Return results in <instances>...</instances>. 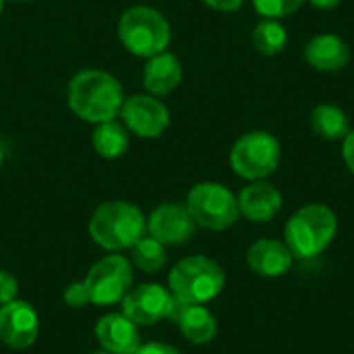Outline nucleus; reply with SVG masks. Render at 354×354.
I'll return each mask as SVG.
<instances>
[{
	"label": "nucleus",
	"instance_id": "28",
	"mask_svg": "<svg viewBox=\"0 0 354 354\" xmlns=\"http://www.w3.org/2000/svg\"><path fill=\"white\" fill-rule=\"evenodd\" d=\"M207 6L216 8V10H222V12H234L243 6L245 0H203Z\"/></svg>",
	"mask_w": 354,
	"mask_h": 354
},
{
	"label": "nucleus",
	"instance_id": "8",
	"mask_svg": "<svg viewBox=\"0 0 354 354\" xmlns=\"http://www.w3.org/2000/svg\"><path fill=\"white\" fill-rule=\"evenodd\" d=\"M85 288L89 292V303L95 307L116 305L133 286V263L131 259L112 253L95 261L85 276Z\"/></svg>",
	"mask_w": 354,
	"mask_h": 354
},
{
	"label": "nucleus",
	"instance_id": "19",
	"mask_svg": "<svg viewBox=\"0 0 354 354\" xmlns=\"http://www.w3.org/2000/svg\"><path fill=\"white\" fill-rule=\"evenodd\" d=\"M129 131L124 124H120L116 118L114 120H106L95 124L93 135H91V143L97 156L114 160L127 153L129 149Z\"/></svg>",
	"mask_w": 354,
	"mask_h": 354
},
{
	"label": "nucleus",
	"instance_id": "26",
	"mask_svg": "<svg viewBox=\"0 0 354 354\" xmlns=\"http://www.w3.org/2000/svg\"><path fill=\"white\" fill-rule=\"evenodd\" d=\"M135 354H183L178 348L164 344V342H145L137 348Z\"/></svg>",
	"mask_w": 354,
	"mask_h": 354
},
{
	"label": "nucleus",
	"instance_id": "4",
	"mask_svg": "<svg viewBox=\"0 0 354 354\" xmlns=\"http://www.w3.org/2000/svg\"><path fill=\"white\" fill-rule=\"evenodd\" d=\"M226 286L222 266L205 255H191L180 259L168 276V290L187 305H205L220 297Z\"/></svg>",
	"mask_w": 354,
	"mask_h": 354
},
{
	"label": "nucleus",
	"instance_id": "23",
	"mask_svg": "<svg viewBox=\"0 0 354 354\" xmlns=\"http://www.w3.org/2000/svg\"><path fill=\"white\" fill-rule=\"evenodd\" d=\"M305 0H253V8L263 19H284L292 12H297Z\"/></svg>",
	"mask_w": 354,
	"mask_h": 354
},
{
	"label": "nucleus",
	"instance_id": "14",
	"mask_svg": "<svg viewBox=\"0 0 354 354\" xmlns=\"http://www.w3.org/2000/svg\"><path fill=\"white\" fill-rule=\"evenodd\" d=\"M236 199H239L241 216L255 224L272 222L282 212V203H284L278 187L266 180H253L241 191Z\"/></svg>",
	"mask_w": 354,
	"mask_h": 354
},
{
	"label": "nucleus",
	"instance_id": "11",
	"mask_svg": "<svg viewBox=\"0 0 354 354\" xmlns=\"http://www.w3.org/2000/svg\"><path fill=\"white\" fill-rule=\"evenodd\" d=\"M39 334V317L25 301H10L0 307V342L15 351L35 344Z\"/></svg>",
	"mask_w": 354,
	"mask_h": 354
},
{
	"label": "nucleus",
	"instance_id": "21",
	"mask_svg": "<svg viewBox=\"0 0 354 354\" xmlns=\"http://www.w3.org/2000/svg\"><path fill=\"white\" fill-rule=\"evenodd\" d=\"M131 263L145 274H156L166 268L168 251L166 245L156 241L153 236L145 234L131 247Z\"/></svg>",
	"mask_w": 354,
	"mask_h": 354
},
{
	"label": "nucleus",
	"instance_id": "5",
	"mask_svg": "<svg viewBox=\"0 0 354 354\" xmlns=\"http://www.w3.org/2000/svg\"><path fill=\"white\" fill-rule=\"evenodd\" d=\"M118 37L131 54L151 58L166 52L172 31L168 19L160 10L139 4L122 12L118 21Z\"/></svg>",
	"mask_w": 354,
	"mask_h": 354
},
{
	"label": "nucleus",
	"instance_id": "18",
	"mask_svg": "<svg viewBox=\"0 0 354 354\" xmlns=\"http://www.w3.org/2000/svg\"><path fill=\"white\" fill-rule=\"evenodd\" d=\"M183 81V64L170 52H160L147 58L143 68V87L151 95H168Z\"/></svg>",
	"mask_w": 354,
	"mask_h": 354
},
{
	"label": "nucleus",
	"instance_id": "20",
	"mask_svg": "<svg viewBox=\"0 0 354 354\" xmlns=\"http://www.w3.org/2000/svg\"><path fill=\"white\" fill-rule=\"evenodd\" d=\"M311 129L326 141H338L348 135L351 122L342 108L334 104H319L311 112Z\"/></svg>",
	"mask_w": 354,
	"mask_h": 354
},
{
	"label": "nucleus",
	"instance_id": "32",
	"mask_svg": "<svg viewBox=\"0 0 354 354\" xmlns=\"http://www.w3.org/2000/svg\"><path fill=\"white\" fill-rule=\"evenodd\" d=\"M91 354H112V353H106V351H102V353H91Z\"/></svg>",
	"mask_w": 354,
	"mask_h": 354
},
{
	"label": "nucleus",
	"instance_id": "7",
	"mask_svg": "<svg viewBox=\"0 0 354 354\" xmlns=\"http://www.w3.org/2000/svg\"><path fill=\"white\" fill-rule=\"evenodd\" d=\"M280 141L268 131H249L230 149V168L245 180H263L278 170Z\"/></svg>",
	"mask_w": 354,
	"mask_h": 354
},
{
	"label": "nucleus",
	"instance_id": "31",
	"mask_svg": "<svg viewBox=\"0 0 354 354\" xmlns=\"http://www.w3.org/2000/svg\"><path fill=\"white\" fill-rule=\"evenodd\" d=\"M2 6H4V0H0V12H2Z\"/></svg>",
	"mask_w": 354,
	"mask_h": 354
},
{
	"label": "nucleus",
	"instance_id": "22",
	"mask_svg": "<svg viewBox=\"0 0 354 354\" xmlns=\"http://www.w3.org/2000/svg\"><path fill=\"white\" fill-rule=\"evenodd\" d=\"M251 39H253V46L259 54L276 56L286 48L288 33H286V27L278 19H261L255 25Z\"/></svg>",
	"mask_w": 354,
	"mask_h": 354
},
{
	"label": "nucleus",
	"instance_id": "2",
	"mask_svg": "<svg viewBox=\"0 0 354 354\" xmlns=\"http://www.w3.org/2000/svg\"><path fill=\"white\" fill-rule=\"evenodd\" d=\"M338 216L322 203L299 207L284 226V243L295 259L319 257L336 239Z\"/></svg>",
	"mask_w": 354,
	"mask_h": 354
},
{
	"label": "nucleus",
	"instance_id": "10",
	"mask_svg": "<svg viewBox=\"0 0 354 354\" xmlns=\"http://www.w3.org/2000/svg\"><path fill=\"white\" fill-rule=\"evenodd\" d=\"M120 116L127 131L141 139H156L170 124V110L151 93L127 97L120 108Z\"/></svg>",
	"mask_w": 354,
	"mask_h": 354
},
{
	"label": "nucleus",
	"instance_id": "30",
	"mask_svg": "<svg viewBox=\"0 0 354 354\" xmlns=\"http://www.w3.org/2000/svg\"><path fill=\"white\" fill-rule=\"evenodd\" d=\"M2 160H4V153H2V149H0V168H2Z\"/></svg>",
	"mask_w": 354,
	"mask_h": 354
},
{
	"label": "nucleus",
	"instance_id": "33",
	"mask_svg": "<svg viewBox=\"0 0 354 354\" xmlns=\"http://www.w3.org/2000/svg\"><path fill=\"white\" fill-rule=\"evenodd\" d=\"M15 2H27V0H15Z\"/></svg>",
	"mask_w": 354,
	"mask_h": 354
},
{
	"label": "nucleus",
	"instance_id": "13",
	"mask_svg": "<svg viewBox=\"0 0 354 354\" xmlns=\"http://www.w3.org/2000/svg\"><path fill=\"white\" fill-rule=\"evenodd\" d=\"M139 326L122 313H108L95 322L93 334L97 344L112 354H135L141 346Z\"/></svg>",
	"mask_w": 354,
	"mask_h": 354
},
{
	"label": "nucleus",
	"instance_id": "17",
	"mask_svg": "<svg viewBox=\"0 0 354 354\" xmlns=\"http://www.w3.org/2000/svg\"><path fill=\"white\" fill-rule=\"evenodd\" d=\"M305 60L319 73H336L351 62V48L340 35L319 33L307 41Z\"/></svg>",
	"mask_w": 354,
	"mask_h": 354
},
{
	"label": "nucleus",
	"instance_id": "24",
	"mask_svg": "<svg viewBox=\"0 0 354 354\" xmlns=\"http://www.w3.org/2000/svg\"><path fill=\"white\" fill-rule=\"evenodd\" d=\"M62 301H64L68 307H73V309H81V307H85V305H91V303H89V292H87V288H85V282L81 280V282L68 284V286L64 288V292H62Z\"/></svg>",
	"mask_w": 354,
	"mask_h": 354
},
{
	"label": "nucleus",
	"instance_id": "15",
	"mask_svg": "<svg viewBox=\"0 0 354 354\" xmlns=\"http://www.w3.org/2000/svg\"><path fill=\"white\" fill-rule=\"evenodd\" d=\"M295 257L284 241L259 239L247 249V266L263 278H282L290 272Z\"/></svg>",
	"mask_w": 354,
	"mask_h": 354
},
{
	"label": "nucleus",
	"instance_id": "6",
	"mask_svg": "<svg viewBox=\"0 0 354 354\" xmlns=\"http://www.w3.org/2000/svg\"><path fill=\"white\" fill-rule=\"evenodd\" d=\"M187 209L195 224L205 230L222 232L241 218L236 195L220 183H199L187 195Z\"/></svg>",
	"mask_w": 354,
	"mask_h": 354
},
{
	"label": "nucleus",
	"instance_id": "1",
	"mask_svg": "<svg viewBox=\"0 0 354 354\" xmlns=\"http://www.w3.org/2000/svg\"><path fill=\"white\" fill-rule=\"evenodd\" d=\"M66 102L81 120L100 124L120 116L124 93L118 79L110 73L85 68L71 79Z\"/></svg>",
	"mask_w": 354,
	"mask_h": 354
},
{
	"label": "nucleus",
	"instance_id": "9",
	"mask_svg": "<svg viewBox=\"0 0 354 354\" xmlns=\"http://www.w3.org/2000/svg\"><path fill=\"white\" fill-rule=\"evenodd\" d=\"M122 303V315L137 326H153L162 319H170L174 309V297L162 284H141L131 288Z\"/></svg>",
	"mask_w": 354,
	"mask_h": 354
},
{
	"label": "nucleus",
	"instance_id": "16",
	"mask_svg": "<svg viewBox=\"0 0 354 354\" xmlns=\"http://www.w3.org/2000/svg\"><path fill=\"white\" fill-rule=\"evenodd\" d=\"M170 319L191 344H209L218 334V322L205 305H187L176 301Z\"/></svg>",
	"mask_w": 354,
	"mask_h": 354
},
{
	"label": "nucleus",
	"instance_id": "29",
	"mask_svg": "<svg viewBox=\"0 0 354 354\" xmlns=\"http://www.w3.org/2000/svg\"><path fill=\"white\" fill-rule=\"evenodd\" d=\"M315 8H322V10H330V8H336L342 0H309Z\"/></svg>",
	"mask_w": 354,
	"mask_h": 354
},
{
	"label": "nucleus",
	"instance_id": "12",
	"mask_svg": "<svg viewBox=\"0 0 354 354\" xmlns=\"http://www.w3.org/2000/svg\"><path fill=\"white\" fill-rule=\"evenodd\" d=\"M195 228L197 224L183 203H162L147 218V234L166 247L185 245Z\"/></svg>",
	"mask_w": 354,
	"mask_h": 354
},
{
	"label": "nucleus",
	"instance_id": "3",
	"mask_svg": "<svg viewBox=\"0 0 354 354\" xmlns=\"http://www.w3.org/2000/svg\"><path fill=\"white\" fill-rule=\"evenodd\" d=\"M147 234V218L129 201H106L95 207L89 220L91 241L106 251L131 249L141 236Z\"/></svg>",
	"mask_w": 354,
	"mask_h": 354
},
{
	"label": "nucleus",
	"instance_id": "27",
	"mask_svg": "<svg viewBox=\"0 0 354 354\" xmlns=\"http://www.w3.org/2000/svg\"><path fill=\"white\" fill-rule=\"evenodd\" d=\"M342 158L348 170L354 174V129H351L348 135L342 139Z\"/></svg>",
	"mask_w": 354,
	"mask_h": 354
},
{
	"label": "nucleus",
	"instance_id": "25",
	"mask_svg": "<svg viewBox=\"0 0 354 354\" xmlns=\"http://www.w3.org/2000/svg\"><path fill=\"white\" fill-rule=\"evenodd\" d=\"M19 295V282L17 278L6 272V270H0V307L15 301Z\"/></svg>",
	"mask_w": 354,
	"mask_h": 354
}]
</instances>
